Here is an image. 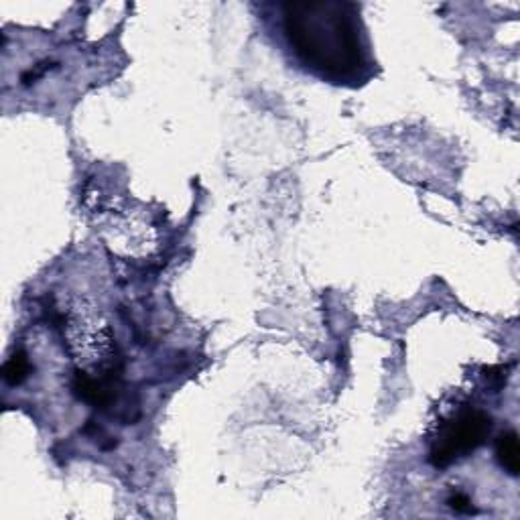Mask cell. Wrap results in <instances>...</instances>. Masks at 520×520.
I'll list each match as a JSON object with an SVG mask.
<instances>
[{"label":"cell","instance_id":"cell-1","mask_svg":"<svg viewBox=\"0 0 520 520\" xmlns=\"http://www.w3.org/2000/svg\"><path fill=\"white\" fill-rule=\"evenodd\" d=\"M283 29L295 53L321 76L348 80L366 65L356 5L289 3Z\"/></svg>","mask_w":520,"mask_h":520},{"label":"cell","instance_id":"cell-2","mask_svg":"<svg viewBox=\"0 0 520 520\" xmlns=\"http://www.w3.org/2000/svg\"><path fill=\"white\" fill-rule=\"evenodd\" d=\"M59 330L65 350L80 372L98 378H118L120 352L112 325L94 301L86 297L72 299L59 313Z\"/></svg>","mask_w":520,"mask_h":520},{"label":"cell","instance_id":"cell-3","mask_svg":"<svg viewBox=\"0 0 520 520\" xmlns=\"http://www.w3.org/2000/svg\"><path fill=\"white\" fill-rule=\"evenodd\" d=\"M492 431V417L480 409H466L447 419L431 445L429 462L437 470L458 464L478 451Z\"/></svg>","mask_w":520,"mask_h":520},{"label":"cell","instance_id":"cell-4","mask_svg":"<svg viewBox=\"0 0 520 520\" xmlns=\"http://www.w3.org/2000/svg\"><path fill=\"white\" fill-rule=\"evenodd\" d=\"M72 390L80 401L96 409H106L116 401L118 378H98L78 370L72 380Z\"/></svg>","mask_w":520,"mask_h":520},{"label":"cell","instance_id":"cell-5","mask_svg":"<svg viewBox=\"0 0 520 520\" xmlns=\"http://www.w3.org/2000/svg\"><path fill=\"white\" fill-rule=\"evenodd\" d=\"M496 458L500 466L510 474L518 476L520 474V445H518V435L516 431H506L498 437L496 441Z\"/></svg>","mask_w":520,"mask_h":520},{"label":"cell","instance_id":"cell-6","mask_svg":"<svg viewBox=\"0 0 520 520\" xmlns=\"http://www.w3.org/2000/svg\"><path fill=\"white\" fill-rule=\"evenodd\" d=\"M29 372H31V362H29V358H27L25 352L13 354V356L5 362V366H3V376H5L7 384H11V386H17V384L25 382V378L29 376Z\"/></svg>","mask_w":520,"mask_h":520},{"label":"cell","instance_id":"cell-7","mask_svg":"<svg viewBox=\"0 0 520 520\" xmlns=\"http://www.w3.org/2000/svg\"><path fill=\"white\" fill-rule=\"evenodd\" d=\"M447 504H449L455 512H462V514H470V512H474L472 500H470V496L464 494V492H455V494L447 500Z\"/></svg>","mask_w":520,"mask_h":520}]
</instances>
